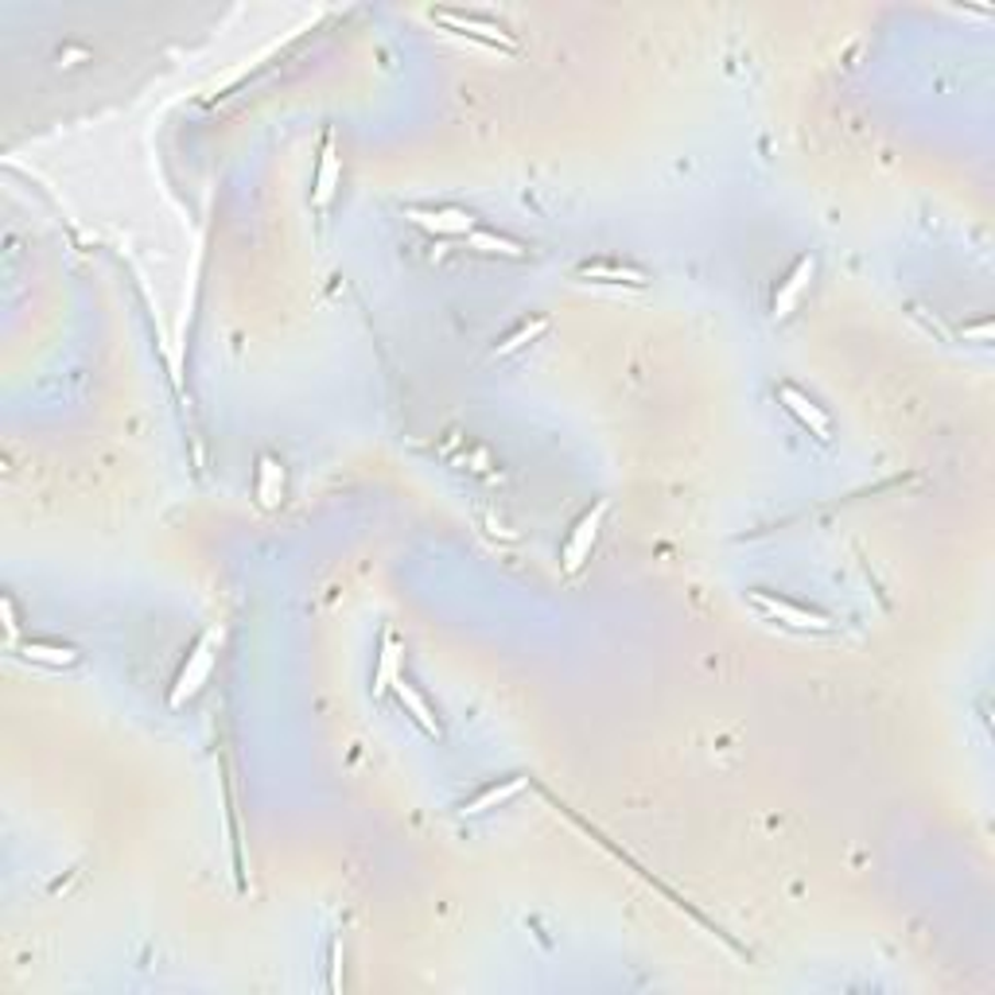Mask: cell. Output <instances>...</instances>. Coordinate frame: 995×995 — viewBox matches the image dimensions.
<instances>
[{"label":"cell","mask_w":995,"mask_h":995,"mask_svg":"<svg viewBox=\"0 0 995 995\" xmlns=\"http://www.w3.org/2000/svg\"><path fill=\"white\" fill-rule=\"evenodd\" d=\"M576 276L587 280V285H630V288L650 285V273L638 265H627V261H584L576 268Z\"/></svg>","instance_id":"52a82bcc"},{"label":"cell","mask_w":995,"mask_h":995,"mask_svg":"<svg viewBox=\"0 0 995 995\" xmlns=\"http://www.w3.org/2000/svg\"><path fill=\"white\" fill-rule=\"evenodd\" d=\"M526 789V778H506V782H494V786H486L483 794H475L471 801L460 805V817H483V812L490 809H502L506 801H513V797Z\"/></svg>","instance_id":"7c38bea8"},{"label":"cell","mask_w":995,"mask_h":995,"mask_svg":"<svg viewBox=\"0 0 995 995\" xmlns=\"http://www.w3.org/2000/svg\"><path fill=\"white\" fill-rule=\"evenodd\" d=\"M405 218L417 222L420 230H428V234H440V237H471L478 230L475 218H471L467 210H460V207H435V210L409 207L405 210Z\"/></svg>","instance_id":"5b68a950"},{"label":"cell","mask_w":995,"mask_h":995,"mask_svg":"<svg viewBox=\"0 0 995 995\" xmlns=\"http://www.w3.org/2000/svg\"><path fill=\"white\" fill-rule=\"evenodd\" d=\"M751 607L762 615L766 622H778L786 630H797V634H832L837 622L828 619L820 611H809V607H797V602L782 599V595H770V592H751L747 595Z\"/></svg>","instance_id":"7a4b0ae2"},{"label":"cell","mask_w":995,"mask_h":995,"mask_svg":"<svg viewBox=\"0 0 995 995\" xmlns=\"http://www.w3.org/2000/svg\"><path fill=\"white\" fill-rule=\"evenodd\" d=\"M778 401L786 405V409L794 412L805 428H809V435H817V440H832V420H828V412L820 409L809 394H801L797 385H778Z\"/></svg>","instance_id":"ba28073f"},{"label":"cell","mask_w":995,"mask_h":995,"mask_svg":"<svg viewBox=\"0 0 995 995\" xmlns=\"http://www.w3.org/2000/svg\"><path fill=\"white\" fill-rule=\"evenodd\" d=\"M432 24H440L444 32L463 35V40L478 43V47H494V51H518V40L510 35V27L502 20H490L483 12L471 9H432L428 12Z\"/></svg>","instance_id":"6da1fadb"},{"label":"cell","mask_w":995,"mask_h":995,"mask_svg":"<svg viewBox=\"0 0 995 995\" xmlns=\"http://www.w3.org/2000/svg\"><path fill=\"white\" fill-rule=\"evenodd\" d=\"M253 494H257L261 510H276V506L285 502V467H280L273 455H261V460H257Z\"/></svg>","instance_id":"8fae6325"},{"label":"cell","mask_w":995,"mask_h":995,"mask_svg":"<svg viewBox=\"0 0 995 995\" xmlns=\"http://www.w3.org/2000/svg\"><path fill=\"white\" fill-rule=\"evenodd\" d=\"M12 650L24 661H32V665H43V670H70V665H78V650L63 642H40V638H32L24 645H12Z\"/></svg>","instance_id":"30bf717a"},{"label":"cell","mask_w":995,"mask_h":995,"mask_svg":"<svg viewBox=\"0 0 995 995\" xmlns=\"http://www.w3.org/2000/svg\"><path fill=\"white\" fill-rule=\"evenodd\" d=\"M607 510H611L607 502H595L592 510H587L584 518L572 526L568 541H564V552H561V564H564V572H568V576H579V572H584V564L592 561V549H595V541H599V533H602Z\"/></svg>","instance_id":"277c9868"},{"label":"cell","mask_w":995,"mask_h":995,"mask_svg":"<svg viewBox=\"0 0 995 995\" xmlns=\"http://www.w3.org/2000/svg\"><path fill=\"white\" fill-rule=\"evenodd\" d=\"M401 642L394 634H382V650H377V670H374V696L394 693L397 677H401Z\"/></svg>","instance_id":"5bb4252c"},{"label":"cell","mask_w":995,"mask_h":995,"mask_svg":"<svg viewBox=\"0 0 995 995\" xmlns=\"http://www.w3.org/2000/svg\"><path fill=\"white\" fill-rule=\"evenodd\" d=\"M544 331H549V319H544V316H537V319H521V323L513 327L510 335H506L502 343L494 346V351H490V358H510V354H518L521 346L537 343V339H541Z\"/></svg>","instance_id":"9a60e30c"},{"label":"cell","mask_w":995,"mask_h":995,"mask_svg":"<svg viewBox=\"0 0 995 995\" xmlns=\"http://www.w3.org/2000/svg\"><path fill=\"white\" fill-rule=\"evenodd\" d=\"M812 273H817V257H812V253L797 257V261H794V268L786 273V280L778 285V292H774V303H770V316H774V319H789V316H794V308L801 303L805 288H809Z\"/></svg>","instance_id":"8992f818"},{"label":"cell","mask_w":995,"mask_h":995,"mask_svg":"<svg viewBox=\"0 0 995 995\" xmlns=\"http://www.w3.org/2000/svg\"><path fill=\"white\" fill-rule=\"evenodd\" d=\"M467 245L471 250H478V253H490V257H510V261L526 257V245H518L513 237L494 234V230H475V234L467 237Z\"/></svg>","instance_id":"2e32d148"},{"label":"cell","mask_w":995,"mask_h":995,"mask_svg":"<svg viewBox=\"0 0 995 995\" xmlns=\"http://www.w3.org/2000/svg\"><path fill=\"white\" fill-rule=\"evenodd\" d=\"M214 661H218V650H214V630H207V634L199 638V642L191 645V653H187L184 661V670L176 673V681H172V693H168V708H184L191 696L202 693V685L210 681V673H214Z\"/></svg>","instance_id":"3957f363"},{"label":"cell","mask_w":995,"mask_h":995,"mask_svg":"<svg viewBox=\"0 0 995 995\" xmlns=\"http://www.w3.org/2000/svg\"><path fill=\"white\" fill-rule=\"evenodd\" d=\"M339 179H343V159H339V152H335V136L327 133V136H323V148H319L316 191H311V202H316L319 214H323V210L331 207V199H335Z\"/></svg>","instance_id":"9c48e42d"},{"label":"cell","mask_w":995,"mask_h":995,"mask_svg":"<svg viewBox=\"0 0 995 995\" xmlns=\"http://www.w3.org/2000/svg\"><path fill=\"white\" fill-rule=\"evenodd\" d=\"M394 696H397V700H401V708L409 711L412 720H417V728L424 731V736H432V739H440V736H444V728H440V720H435V711L428 708V700H424V696H420L417 688H412L409 681H405V673H401V677H397Z\"/></svg>","instance_id":"4fadbf2b"}]
</instances>
